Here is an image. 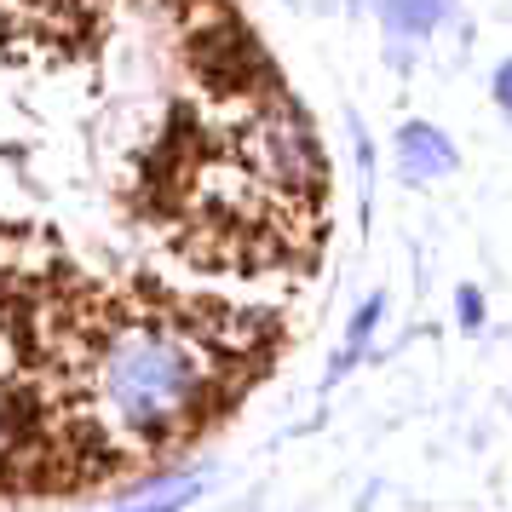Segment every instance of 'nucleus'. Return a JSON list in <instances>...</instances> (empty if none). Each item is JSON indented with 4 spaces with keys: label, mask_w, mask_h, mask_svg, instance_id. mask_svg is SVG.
<instances>
[{
    "label": "nucleus",
    "mask_w": 512,
    "mask_h": 512,
    "mask_svg": "<svg viewBox=\"0 0 512 512\" xmlns=\"http://www.w3.org/2000/svg\"><path fill=\"white\" fill-rule=\"evenodd\" d=\"M438 6L443 0H380V18L397 35H426V29L438 24Z\"/></svg>",
    "instance_id": "obj_2"
},
{
    "label": "nucleus",
    "mask_w": 512,
    "mask_h": 512,
    "mask_svg": "<svg viewBox=\"0 0 512 512\" xmlns=\"http://www.w3.org/2000/svg\"><path fill=\"white\" fill-rule=\"evenodd\" d=\"M397 167H403V179H443V173H455V144L443 139L438 127H403L397 133Z\"/></svg>",
    "instance_id": "obj_1"
}]
</instances>
